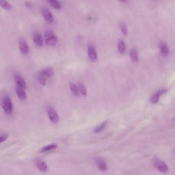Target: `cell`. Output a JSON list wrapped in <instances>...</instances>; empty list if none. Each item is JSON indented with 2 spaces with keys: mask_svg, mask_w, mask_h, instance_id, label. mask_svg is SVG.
I'll list each match as a JSON object with an SVG mask.
<instances>
[{
  "mask_svg": "<svg viewBox=\"0 0 175 175\" xmlns=\"http://www.w3.org/2000/svg\"><path fill=\"white\" fill-rule=\"evenodd\" d=\"M1 105L5 112L8 114H11L13 112V104L9 96L6 95L3 97Z\"/></svg>",
  "mask_w": 175,
  "mask_h": 175,
  "instance_id": "cell-1",
  "label": "cell"
},
{
  "mask_svg": "<svg viewBox=\"0 0 175 175\" xmlns=\"http://www.w3.org/2000/svg\"><path fill=\"white\" fill-rule=\"evenodd\" d=\"M45 38L47 45L50 46H55L57 42V37L54 34L53 31L48 30L45 31Z\"/></svg>",
  "mask_w": 175,
  "mask_h": 175,
  "instance_id": "cell-2",
  "label": "cell"
},
{
  "mask_svg": "<svg viewBox=\"0 0 175 175\" xmlns=\"http://www.w3.org/2000/svg\"><path fill=\"white\" fill-rule=\"evenodd\" d=\"M154 166L161 172L166 173L168 170L167 166L165 163L159 158H155L153 161Z\"/></svg>",
  "mask_w": 175,
  "mask_h": 175,
  "instance_id": "cell-3",
  "label": "cell"
},
{
  "mask_svg": "<svg viewBox=\"0 0 175 175\" xmlns=\"http://www.w3.org/2000/svg\"><path fill=\"white\" fill-rule=\"evenodd\" d=\"M47 113L50 120L54 123L56 124L59 122V116L56 111L52 106H49L47 108Z\"/></svg>",
  "mask_w": 175,
  "mask_h": 175,
  "instance_id": "cell-4",
  "label": "cell"
},
{
  "mask_svg": "<svg viewBox=\"0 0 175 175\" xmlns=\"http://www.w3.org/2000/svg\"><path fill=\"white\" fill-rule=\"evenodd\" d=\"M41 13L45 20L49 23H51L53 21V15L48 8L43 7L41 9Z\"/></svg>",
  "mask_w": 175,
  "mask_h": 175,
  "instance_id": "cell-5",
  "label": "cell"
},
{
  "mask_svg": "<svg viewBox=\"0 0 175 175\" xmlns=\"http://www.w3.org/2000/svg\"><path fill=\"white\" fill-rule=\"evenodd\" d=\"M34 162L37 167L42 172H46L48 170V166L44 161L39 158L35 159Z\"/></svg>",
  "mask_w": 175,
  "mask_h": 175,
  "instance_id": "cell-6",
  "label": "cell"
},
{
  "mask_svg": "<svg viewBox=\"0 0 175 175\" xmlns=\"http://www.w3.org/2000/svg\"><path fill=\"white\" fill-rule=\"evenodd\" d=\"M19 46L21 52L24 55L28 53L29 47L25 40L23 38H21L19 41Z\"/></svg>",
  "mask_w": 175,
  "mask_h": 175,
  "instance_id": "cell-7",
  "label": "cell"
},
{
  "mask_svg": "<svg viewBox=\"0 0 175 175\" xmlns=\"http://www.w3.org/2000/svg\"><path fill=\"white\" fill-rule=\"evenodd\" d=\"M167 91V89H163L155 93L150 98V102L153 104H156L158 102L160 96L166 93Z\"/></svg>",
  "mask_w": 175,
  "mask_h": 175,
  "instance_id": "cell-8",
  "label": "cell"
},
{
  "mask_svg": "<svg viewBox=\"0 0 175 175\" xmlns=\"http://www.w3.org/2000/svg\"><path fill=\"white\" fill-rule=\"evenodd\" d=\"M88 55L89 58L92 61H95L97 58V52L93 45L89 44L88 46Z\"/></svg>",
  "mask_w": 175,
  "mask_h": 175,
  "instance_id": "cell-9",
  "label": "cell"
},
{
  "mask_svg": "<svg viewBox=\"0 0 175 175\" xmlns=\"http://www.w3.org/2000/svg\"><path fill=\"white\" fill-rule=\"evenodd\" d=\"M33 40L35 43L38 47H41L43 45V38L39 33H35L33 36Z\"/></svg>",
  "mask_w": 175,
  "mask_h": 175,
  "instance_id": "cell-10",
  "label": "cell"
},
{
  "mask_svg": "<svg viewBox=\"0 0 175 175\" xmlns=\"http://www.w3.org/2000/svg\"><path fill=\"white\" fill-rule=\"evenodd\" d=\"M15 80L17 86L24 89L26 88L27 84H26V82L20 75H16L15 77Z\"/></svg>",
  "mask_w": 175,
  "mask_h": 175,
  "instance_id": "cell-11",
  "label": "cell"
},
{
  "mask_svg": "<svg viewBox=\"0 0 175 175\" xmlns=\"http://www.w3.org/2000/svg\"><path fill=\"white\" fill-rule=\"evenodd\" d=\"M160 52L164 56H167L169 55V50L167 44L164 42H162L160 43Z\"/></svg>",
  "mask_w": 175,
  "mask_h": 175,
  "instance_id": "cell-12",
  "label": "cell"
},
{
  "mask_svg": "<svg viewBox=\"0 0 175 175\" xmlns=\"http://www.w3.org/2000/svg\"><path fill=\"white\" fill-rule=\"evenodd\" d=\"M24 89L17 86L16 87V92L19 98L22 100H24L26 98V93Z\"/></svg>",
  "mask_w": 175,
  "mask_h": 175,
  "instance_id": "cell-13",
  "label": "cell"
},
{
  "mask_svg": "<svg viewBox=\"0 0 175 175\" xmlns=\"http://www.w3.org/2000/svg\"><path fill=\"white\" fill-rule=\"evenodd\" d=\"M96 163L100 170L101 171H104L107 169V166L104 160L102 158L99 157L96 160Z\"/></svg>",
  "mask_w": 175,
  "mask_h": 175,
  "instance_id": "cell-14",
  "label": "cell"
},
{
  "mask_svg": "<svg viewBox=\"0 0 175 175\" xmlns=\"http://www.w3.org/2000/svg\"><path fill=\"white\" fill-rule=\"evenodd\" d=\"M45 78L50 77L52 76L54 73L53 69L51 68H48L43 70L41 73Z\"/></svg>",
  "mask_w": 175,
  "mask_h": 175,
  "instance_id": "cell-15",
  "label": "cell"
},
{
  "mask_svg": "<svg viewBox=\"0 0 175 175\" xmlns=\"http://www.w3.org/2000/svg\"><path fill=\"white\" fill-rule=\"evenodd\" d=\"M130 57L133 62H136L139 60V57L137 51L135 49H132L130 52Z\"/></svg>",
  "mask_w": 175,
  "mask_h": 175,
  "instance_id": "cell-16",
  "label": "cell"
},
{
  "mask_svg": "<svg viewBox=\"0 0 175 175\" xmlns=\"http://www.w3.org/2000/svg\"><path fill=\"white\" fill-rule=\"evenodd\" d=\"M57 146V145L55 143L48 145L46 146L43 147L40 150V152L41 153H45V152L49 151V150L55 149Z\"/></svg>",
  "mask_w": 175,
  "mask_h": 175,
  "instance_id": "cell-17",
  "label": "cell"
},
{
  "mask_svg": "<svg viewBox=\"0 0 175 175\" xmlns=\"http://www.w3.org/2000/svg\"><path fill=\"white\" fill-rule=\"evenodd\" d=\"M69 86L71 92L74 95L76 96H79V90L78 87L75 84L73 83H71L69 84Z\"/></svg>",
  "mask_w": 175,
  "mask_h": 175,
  "instance_id": "cell-18",
  "label": "cell"
},
{
  "mask_svg": "<svg viewBox=\"0 0 175 175\" xmlns=\"http://www.w3.org/2000/svg\"><path fill=\"white\" fill-rule=\"evenodd\" d=\"M118 48L120 53H124L126 50V45L125 42L122 40H120L118 43Z\"/></svg>",
  "mask_w": 175,
  "mask_h": 175,
  "instance_id": "cell-19",
  "label": "cell"
},
{
  "mask_svg": "<svg viewBox=\"0 0 175 175\" xmlns=\"http://www.w3.org/2000/svg\"><path fill=\"white\" fill-rule=\"evenodd\" d=\"M48 1L53 7L56 9L60 10L61 5L58 1L56 0H49Z\"/></svg>",
  "mask_w": 175,
  "mask_h": 175,
  "instance_id": "cell-20",
  "label": "cell"
},
{
  "mask_svg": "<svg viewBox=\"0 0 175 175\" xmlns=\"http://www.w3.org/2000/svg\"><path fill=\"white\" fill-rule=\"evenodd\" d=\"M107 120L105 121L103 123L101 124L100 125L96 128L95 129H94V132L98 133L102 131L105 128V127H106L107 123Z\"/></svg>",
  "mask_w": 175,
  "mask_h": 175,
  "instance_id": "cell-21",
  "label": "cell"
},
{
  "mask_svg": "<svg viewBox=\"0 0 175 175\" xmlns=\"http://www.w3.org/2000/svg\"><path fill=\"white\" fill-rule=\"evenodd\" d=\"M0 5L4 9L9 10L11 8V5L8 2L4 0H1L0 1Z\"/></svg>",
  "mask_w": 175,
  "mask_h": 175,
  "instance_id": "cell-22",
  "label": "cell"
},
{
  "mask_svg": "<svg viewBox=\"0 0 175 175\" xmlns=\"http://www.w3.org/2000/svg\"><path fill=\"white\" fill-rule=\"evenodd\" d=\"M78 89L82 95L84 96H87V92L86 88L83 84L81 83H79Z\"/></svg>",
  "mask_w": 175,
  "mask_h": 175,
  "instance_id": "cell-23",
  "label": "cell"
},
{
  "mask_svg": "<svg viewBox=\"0 0 175 175\" xmlns=\"http://www.w3.org/2000/svg\"><path fill=\"white\" fill-rule=\"evenodd\" d=\"M38 80H39V83L43 86L46 84V79L41 73H40L39 77H38Z\"/></svg>",
  "mask_w": 175,
  "mask_h": 175,
  "instance_id": "cell-24",
  "label": "cell"
},
{
  "mask_svg": "<svg viewBox=\"0 0 175 175\" xmlns=\"http://www.w3.org/2000/svg\"><path fill=\"white\" fill-rule=\"evenodd\" d=\"M121 29L122 32L124 35H127L128 34V31L126 26L125 24L122 23L121 24Z\"/></svg>",
  "mask_w": 175,
  "mask_h": 175,
  "instance_id": "cell-25",
  "label": "cell"
},
{
  "mask_svg": "<svg viewBox=\"0 0 175 175\" xmlns=\"http://www.w3.org/2000/svg\"><path fill=\"white\" fill-rule=\"evenodd\" d=\"M8 136L7 134H5L1 136L0 137V142L1 143L3 142L7 139Z\"/></svg>",
  "mask_w": 175,
  "mask_h": 175,
  "instance_id": "cell-26",
  "label": "cell"
},
{
  "mask_svg": "<svg viewBox=\"0 0 175 175\" xmlns=\"http://www.w3.org/2000/svg\"><path fill=\"white\" fill-rule=\"evenodd\" d=\"M25 5L29 9H31L32 8L31 3L29 1H26L25 2Z\"/></svg>",
  "mask_w": 175,
  "mask_h": 175,
  "instance_id": "cell-27",
  "label": "cell"
}]
</instances>
